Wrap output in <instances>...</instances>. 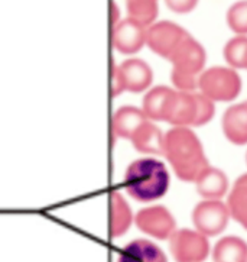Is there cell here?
Masks as SVG:
<instances>
[{
  "label": "cell",
  "mask_w": 247,
  "mask_h": 262,
  "mask_svg": "<svg viewBox=\"0 0 247 262\" xmlns=\"http://www.w3.org/2000/svg\"><path fill=\"white\" fill-rule=\"evenodd\" d=\"M146 120L149 119L142 109L135 107V106H121L113 115L111 130L117 138L130 139Z\"/></svg>",
  "instance_id": "2e32d148"
},
{
  "label": "cell",
  "mask_w": 247,
  "mask_h": 262,
  "mask_svg": "<svg viewBox=\"0 0 247 262\" xmlns=\"http://www.w3.org/2000/svg\"><path fill=\"white\" fill-rule=\"evenodd\" d=\"M123 92H126V85H125V81H123L119 66L116 62H113L111 64V96L117 97Z\"/></svg>",
  "instance_id": "484cf974"
},
{
  "label": "cell",
  "mask_w": 247,
  "mask_h": 262,
  "mask_svg": "<svg viewBox=\"0 0 247 262\" xmlns=\"http://www.w3.org/2000/svg\"><path fill=\"white\" fill-rule=\"evenodd\" d=\"M126 92L140 93L149 89L154 80V73L151 66L139 58H130L123 61L119 66Z\"/></svg>",
  "instance_id": "30bf717a"
},
{
  "label": "cell",
  "mask_w": 247,
  "mask_h": 262,
  "mask_svg": "<svg viewBox=\"0 0 247 262\" xmlns=\"http://www.w3.org/2000/svg\"><path fill=\"white\" fill-rule=\"evenodd\" d=\"M135 222L133 213L125 197L113 191L110 195V235L111 237L123 236Z\"/></svg>",
  "instance_id": "ac0fdd59"
},
{
  "label": "cell",
  "mask_w": 247,
  "mask_h": 262,
  "mask_svg": "<svg viewBox=\"0 0 247 262\" xmlns=\"http://www.w3.org/2000/svg\"><path fill=\"white\" fill-rule=\"evenodd\" d=\"M246 162H247V154H246Z\"/></svg>",
  "instance_id": "83f0119b"
},
{
  "label": "cell",
  "mask_w": 247,
  "mask_h": 262,
  "mask_svg": "<svg viewBox=\"0 0 247 262\" xmlns=\"http://www.w3.org/2000/svg\"><path fill=\"white\" fill-rule=\"evenodd\" d=\"M129 17L137 20L142 25L149 26L158 17L159 5L158 0H126Z\"/></svg>",
  "instance_id": "44dd1931"
},
{
  "label": "cell",
  "mask_w": 247,
  "mask_h": 262,
  "mask_svg": "<svg viewBox=\"0 0 247 262\" xmlns=\"http://www.w3.org/2000/svg\"><path fill=\"white\" fill-rule=\"evenodd\" d=\"M188 32L175 22L161 20L146 28V45L159 57L169 59Z\"/></svg>",
  "instance_id": "52a82bcc"
},
{
  "label": "cell",
  "mask_w": 247,
  "mask_h": 262,
  "mask_svg": "<svg viewBox=\"0 0 247 262\" xmlns=\"http://www.w3.org/2000/svg\"><path fill=\"white\" fill-rule=\"evenodd\" d=\"M198 89L213 102H231L241 92V78L233 67L207 68L200 76Z\"/></svg>",
  "instance_id": "277c9868"
},
{
  "label": "cell",
  "mask_w": 247,
  "mask_h": 262,
  "mask_svg": "<svg viewBox=\"0 0 247 262\" xmlns=\"http://www.w3.org/2000/svg\"><path fill=\"white\" fill-rule=\"evenodd\" d=\"M117 262H168V258L152 241L135 239L120 251Z\"/></svg>",
  "instance_id": "5bb4252c"
},
{
  "label": "cell",
  "mask_w": 247,
  "mask_h": 262,
  "mask_svg": "<svg viewBox=\"0 0 247 262\" xmlns=\"http://www.w3.org/2000/svg\"><path fill=\"white\" fill-rule=\"evenodd\" d=\"M195 102H196V113H195V120H194V125L192 126H204L207 125L215 115V106L214 102L207 97L205 94L195 93Z\"/></svg>",
  "instance_id": "cb8c5ba5"
},
{
  "label": "cell",
  "mask_w": 247,
  "mask_h": 262,
  "mask_svg": "<svg viewBox=\"0 0 247 262\" xmlns=\"http://www.w3.org/2000/svg\"><path fill=\"white\" fill-rule=\"evenodd\" d=\"M175 92L177 90L166 85H156L146 93L142 103V110L149 120L166 122Z\"/></svg>",
  "instance_id": "7c38bea8"
},
{
  "label": "cell",
  "mask_w": 247,
  "mask_h": 262,
  "mask_svg": "<svg viewBox=\"0 0 247 262\" xmlns=\"http://www.w3.org/2000/svg\"><path fill=\"white\" fill-rule=\"evenodd\" d=\"M130 142L139 152L163 155L165 134L155 125L154 120H146L130 138Z\"/></svg>",
  "instance_id": "9a60e30c"
},
{
  "label": "cell",
  "mask_w": 247,
  "mask_h": 262,
  "mask_svg": "<svg viewBox=\"0 0 247 262\" xmlns=\"http://www.w3.org/2000/svg\"><path fill=\"white\" fill-rule=\"evenodd\" d=\"M227 206L231 217L247 230V172L236 180L227 199Z\"/></svg>",
  "instance_id": "ffe728a7"
},
{
  "label": "cell",
  "mask_w": 247,
  "mask_h": 262,
  "mask_svg": "<svg viewBox=\"0 0 247 262\" xmlns=\"http://www.w3.org/2000/svg\"><path fill=\"white\" fill-rule=\"evenodd\" d=\"M195 93L177 90L166 122L174 125V126L191 127L194 125V120H195Z\"/></svg>",
  "instance_id": "e0dca14e"
},
{
  "label": "cell",
  "mask_w": 247,
  "mask_h": 262,
  "mask_svg": "<svg viewBox=\"0 0 247 262\" xmlns=\"http://www.w3.org/2000/svg\"><path fill=\"white\" fill-rule=\"evenodd\" d=\"M169 249L177 262H204L210 255V242L196 229H177L169 237Z\"/></svg>",
  "instance_id": "5b68a950"
},
{
  "label": "cell",
  "mask_w": 247,
  "mask_h": 262,
  "mask_svg": "<svg viewBox=\"0 0 247 262\" xmlns=\"http://www.w3.org/2000/svg\"><path fill=\"white\" fill-rule=\"evenodd\" d=\"M221 127L223 134L231 144H247V100L233 104L226 110Z\"/></svg>",
  "instance_id": "8fae6325"
},
{
  "label": "cell",
  "mask_w": 247,
  "mask_h": 262,
  "mask_svg": "<svg viewBox=\"0 0 247 262\" xmlns=\"http://www.w3.org/2000/svg\"><path fill=\"white\" fill-rule=\"evenodd\" d=\"M230 210L221 200H203L192 210V223L205 236H217L226 230L230 222Z\"/></svg>",
  "instance_id": "8992f818"
},
{
  "label": "cell",
  "mask_w": 247,
  "mask_h": 262,
  "mask_svg": "<svg viewBox=\"0 0 247 262\" xmlns=\"http://www.w3.org/2000/svg\"><path fill=\"white\" fill-rule=\"evenodd\" d=\"M110 17H111V28H113L114 25H117L120 20H121V19H120V9L114 0L111 2V5H110Z\"/></svg>",
  "instance_id": "4316f807"
},
{
  "label": "cell",
  "mask_w": 247,
  "mask_h": 262,
  "mask_svg": "<svg viewBox=\"0 0 247 262\" xmlns=\"http://www.w3.org/2000/svg\"><path fill=\"white\" fill-rule=\"evenodd\" d=\"M224 59L233 68L247 70V35H236L224 45Z\"/></svg>",
  "instance_id": "7402d4cb"
},
{
  "label": "cell",
  "mask_w": 247,
  "mask_h": 262,
  "mask_svg": "<svg viewBox=\"0 0 247 262\" xmlns=\"http://www.w3.org/2000/svg\"><path fill=\"white\" fill-rule=\"evenodd\" d=\"M172 64L170 80L181 92H194L207 61L204 47L188 34L169 57Z\"/></svg>",
  "instance_id": "3957f363"
},
{
  "label": "cell",
  "mask_w": 247,
  "mask_h": 262,
  "mask_svg": "<svg viewBox=\"0 0 247 262\" xmlns=\"http://www.w3.org/2000/svg\"><path fill=\"white\" fill-rule=\"evenodd\" d=\"M169 171L162 161L146 157L129 164L125 172V188L136 202L149 203L168 193Z\"/></svg>",
  "instance_id": "7a4b0ae2"
},
{
  "label": "cell",
  "mask_w": 247,
  "mask_h": 262,
  "mask_svg": "<svg viewBox=\"0 0 247 262\" xmlns=\"http://www.w3.org/2000/svg\"><path fill=\"white\" fill-rule=\"evenodd\" d=\"M163 155L175 176L187 183H194L200 172L210 165L200 138L188 126H174L165 134Z\"/></svg>",
  "instance_id": "6da1fadb"
},
{
  "label": "cell",
  "mask_w": 247,
  "mask_h": 262,
  "mask_svg": "<svg viewBox=\"0 0 247 262\" xmlns=\"http://www.w3.org/2000/svg\"><path fill=\"white\" fill-rule=\"evenodd\" d=\"M214 262H247V242L239 236L221 237L213 249Z\"/></svg>",
  "instance_id": "d6986e66"
},
{
  "label": "cell",
  "mask_w": 247,
  "mask_h": 262,
  "mask_svg": "<svg viewBox=\"0 0 247 262\" xmlns=\"http://www.w3.org/2000/svg\"><path fill=\"white\" fill-rule=\"evenodd\" d=\"M146 28L132 17L121 19L111 28L113 48L120 54H136L146 45Z\"/></svg>",
  "instance_id": "9c48e42d"
},
{
  "label": "cell",
  "mask_w": 247,
  "mask_h": 262,
  "mask_svg": "<svg viewBox=\"0 0 247 262\" xmlns=\"http://www.w3.org/2000/svg\"><path fill=\"white\" fill-rule=\"evenodd\" d=\"M227 25L236 35H247V0L231 5L227 12Z\"/></svg>",
  "instance_id": "603a6c76"
},
{
  "label": "cell",
  "mask_w": 247,
  "mask_h": 262,
  "mask_svg": "<svg viewBox=\"0 0 247 262\" xmlns=\"http://www.w3.org/2000/svg\"><path fill=\"white\" fill-rule=\"evenodd\" d=\"M135 223L143 233L165 241L177 230V222L165 206H149L137 211Z\"/></svg>",
  "instance_id": "ba28073f"
},
{
  "label": "cell",
  "mask_w": 247,
  "mask_h": 262,
  "mask_svg": "<svg viewBox=\"0 0 247 262\" xmlns=\"http://www.w3.org/2000/svg\"><path fill=\"white\" fill-rule=\"evenodd\" d=\"M198 194L205 200H220L229 191V178L215 167H205L194 181Z\"/></svg>",
  "instance_id": "4fadbf2b"
},
{
  "label": "cell",
  "mask_w": 247,
  "mask_h": 262,
  "mask_svg": "<svg viewBox=\"0 0 247 262\" xmlns=\"http://www.w3.org/2000/svg\"><path fill=\"white\" fill-rule=\"evenodd\" d=\"M166 6L179 15H185L192 12L198 5V0H165Z\"/></svg>",
  "instance_id": "d4e9b609"
}]
</instances>
